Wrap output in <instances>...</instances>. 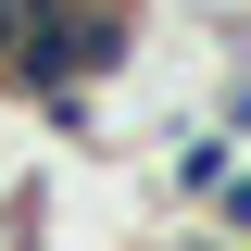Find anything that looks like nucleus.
Returning <instances> with one entry per match:
<instances>
[{
  "label": "nucleus",
  "mask_w": 251,
  "mask_h": 251,
  "mask_svg": "<svg viewBox=\"0 0 251 251\" xmlns=\"http://www.w3.org/2000/svg\"><path fill=\"white\" fill-rule=\"evenodd\" d=\"M226 176H239V138L188 113V126H176V151H163V188H176V201H214Z\"/></svg>",
  "instance_id": "nucleus-1"
},
{
  "label": "nucleus",
  "mask_w": 251,
  "mask_h": 251,
  "mask_svg": "<svg viewBox=\"0 0 251 251\" xmlns=\"http://www.w3.org/2000/svg\"><path fill=\"white\" fill-rule=\"evenodd\" d=\"M214 226H226V251H251V151H239V176L214 188Z\"/></svg>",
  "instance_id": "nucleus-2"
},
{
  "label": "nucleus",
  "mask_w": 251,
  "mask_h": 251,
  "mask_svg": "<svg viewBox=\"0 0 251 251\" xmlns=\"http://www.w3.org/2000/svg\"><path fill=\"white\" fill-rule=\"evenodd\" d=\"M0 75H13V0H0Z\"/></svg>",
  "instance_id": "nucleus-3"
}]
</instances>
